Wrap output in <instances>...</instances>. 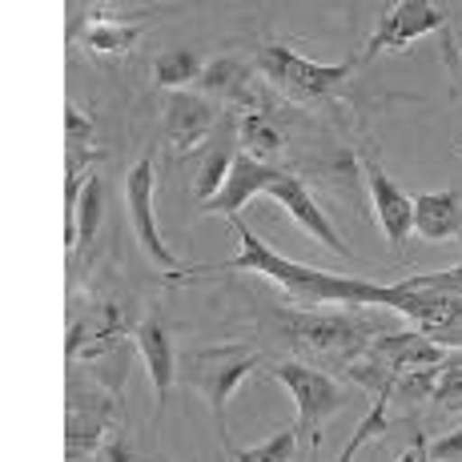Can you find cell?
Listing matches in <instances>:
<instances>
[{
	"label": "cell",
	"mask_w": 462,
	"mask_h": 462,
	"mask_svg": "<svg viewBox=\"0 0 462 462\" xmlns=\"http://www.w3.org/2000/svg\"><path fill=\"white\" fill-rule=\"evenodd\" d=\"M234 221V234L242 237V254L229 257V262L217 265H198V270H177L169 273V282H189L201 278V273H262V278L278 282L290 298L298 301H354V306H390L394 301V286H378V282L366 278H342V273H326L318 265H298L290 257H282L278 250L262 242L242 217H229Z\"/></svg>",
	"instance_id": "cell-1"
},
{
	"label": "cell",
	"mask_w": 462,
	"mask_h": 462,
	"mask_svg": "<svg viewBox=\"0 0 462 462\" xmlns=\"http://www.w3.org/2000/svg\"><path fill=\"white\" fill-rule=\"evenodd\" d=\"M282 334L310 358L350 366L354 358H362L370 350V342L378 334H386V326L342 314H282Z\"/></svg>",
	"instance_id": "cell-2"
},
{
	"label": "cell",
	"mask_w": 462,
	"mask_h": 462,
	"mask_svg": "<svg viewBox=\"0 0 462 462\" xmlns=\"http://www.w3.org/2000/svg\"><path fill=\"white\" fill-rule=\"evenodd\" d=\"M257 366H262V358H257L254 350H245V346H209V350H193L189 358H185V378L206 394V402H209L221 430H226V411H229L234 390L242 386Z\"/></svg>",
	"instance_id": "cell-3"
},
{
	"label": "cell",
	"mask_w": 462,
	"mask_h": 462,
	"mask_svg": "<svg viewBox=\"0 0 462 462\" xmlns=\"http://www.w3.org/2000/svg\"><path fill=\"white\" fill-rule=\"evenodd\" d=\"M270 374L278 378L290 394H294V402H298V434H306V439L318 447L326 419H334V414L346 406L342 386H337L326 370L310 366V362H282V366H270Z\"/></svg>",
	"instance_id": "cell-4"
},
{
	"label": "cell",
	"mask_w": 462,
	"mask_h": 462,
	"mask_svg": "<svg viewBox=\"0 0 462 462\" xmlns=\"http://www.w3.org/2000/svg\"><path fill=\"white\" fill-rule=\"evenodd\" d=\"M257 69H262V73L270 77L273 85L286 88V93L301 97V101H310V97L334 93V88L354 73V60L318 65V60H310V57H301V52H294L290 44L270 41V44H262V52H257Z\"/></svg>",
	"instance_id": "cell-5"
},
{
	"label": "cell",
	"mask_w": 462,
	"mask_h": 462,
	"mask_svg": "<svg viewBox=\"0 0 462 462\" xmlns=\"http://www.w3.org/2000/svg\"><path fill=\"white\" fill-rule=\"evenodd\" d=\"M113 414H117V402H113V390H85L73 382L69 390V419H65V458L69 462H81L97 450L109 447V426Z\"/></svg>",
	"instance_id": "cell-6"
},
{
	"label": "cell",
	"mask_w": 462,
	"mask_h": 462,
	"mask_svg": "<svg viewBox=\"0 0 462 462\" xmlns=\"http://www.w3.org/2000/svg\"><path fill=\"white\" fill-rule=\"evenodd\" d=\"M390 310L406 314L414 322V330H422L430 342L458 346L462 350V298L394 286V301H390Z\"/></svg>",
	"instance_id": "cell-7"
},
{
	"label": "cell",
	"mask_w": 462,
	"mask_h": 462,
	"mask_svg": "<svg viewBox=\"0 0 462 462\" xmlns=\"http://www.w3.org/2000/svg\"><path fill=\"white\" fill-rule=\"evenodd\" d=\"M447 24V13L439 5H426V0H402V5H386L382 8V21L370 37L362 60H374L378 52L390 49H406L411 41L426 37V32H439Z\"/></svg>",
	"instance_id": "cell-8"
},
{
	"label": "cell",
	"mask_w": 462,
	"mask_h": 462,
	"mask_svg": "<svg viewBox=\"0 0 462 462\" xmlns=\"http://www.w3.org/2000/svg\"><path fill=\"white\" fill-rule=\"evenodd\" d=\"M370 358H378L386 366L390 378H406V374H422V370H439L450 358V346L430 342L422 330H386L370 342Z\"/></svg>",
	"instance_id": "cell-9"
},
{
	"label": "cell",
	"mask_w": 462,
	"mask_h": 462,
	"mask_svg": "<svg viewBox=\"0 0 462 462\" xmlns=\"http://www.w3.org/2000/svg\"><path fill=\"white\" fill-rule=\"evenodd\" d=\"M125 201H129V213H133V229H137V242L141 250L153 257L162 270L177 273L181 262L173 257V250L162 242V229H157V217H153V162H137L129 169V181H125Z\"/></svg>",
	"instance_id": "cell-10"
},
{
	"label": "cell",
	"mask_w": 462,
	"mask_h": 462,
	"mask_svg": "<svg viewBox=\"0 0 462 462\" xmlns=\"http://www.w3.org/2000/svg\"><path fill=\"white\" fill-rule=\"evenodd\" d=\"M358 169L366 173L370 198H374V209H378V221H382V234H386V242L402 254L406 237H411V229H414V198H406L366 153L358 157Z\"/></svg>",
	"instance_id": "cell-11"
},
{
	"label": "cell",
	"mask_w": 462,
	"mask_h": 462,
	"mask_svg": "<svg viewBox=\"0 0 462 462\" xmlns=\"http://www.w3.org/2000/svg\"><path fill=\"white\" fill-rule=\"evenodd\" d=\"M213 121H217V105H213L206 93H189V88L173 93L165 105L169 149H173L177 157H185L189 149L201 145V137L213 129Z\"/></svg>",
	"instance_id": "cell-12"
},
{
	"label": "cell",
	"mask_w": 462,
	"mask_h": 462,
	"mask_svg": "<svg viewBox=\"0 0 462 462\" xmlns=\"http://www.w3.org/2000/svg\"><path fill=\"white\" fill-rule=\"evenodd\" d=\"M282 169L265 165V162H254L245 153H234V165H229V177L221 185V193L213 201H206V213H221V217H237L257 193H270V185L278 181Z\"/></svg>",
	"instance_id": "cell-13"
},
{
	"label": "cell",
	"mask_w": 462,
	"mask_h": 462,
	"mask_svg": "<svg viewBox=\"0 0 462 462\" xmlns=\"http://www.w3.org/2000/svg\"><path fill=\"white\" fill-rule=\"evenodd\" d=\"M270 193L278 198V206H286V213L298 221L301 229H306L314 242H322L326 250H334V254H342V257H350V245L337 237V229L326 221V213L322 206H314V198H310V189L298 181V177H290V173H278V181L270 185Z\"/></svg>",
	"instance_id": "cell-14"
},
{
	"label": "cell",
	"mask_w": 462,
	"mask_h": 462,
	"mask_svg": "<svg viewBox=\"0 0 462 462\" xmlns=\"http://www.w3.org/2000/svg\"><path fill=\"white\" fill-rule=\"evenodd\" d=\"M201 88H206L209 97H221V101L237 105V109H250V113L265 109L254 69L245 65V60H237V57H217V60H209L206 73H201Z\"/></svg>",
	"instance_id": "cell-15"
},
{
	"label": "cell",
	"mask_w": 462,
	"mask_h": 462,
	"mask_svg": "<svg viewBox=\"0 0 462 462\" xmlns=\"http://www.w3.org/2000/svg\"><path fill=\"white\" fill-rule=\"evenodd\" d=\"M121 342V314L113 301H105V306H93L85 318H77L73 326H69V362L73 358H101L105 350H113V346Z\"/></svg>",
	"instance_id": "cell-16"
},
{
	"label": "cell",
	"mask_w": 462,
	"mask_h": 462,
	"mask_svg": "<svg viewBox=\"0 0 462 462\" xmlns=\"http://www.w3.org/2000/svg\"><path fill=\"white\" fill-rule=\"evenodd\" d=\"M137 346H141V358H145V370L153 378V390H157V414L165 411L169 402V390H173V337H169L162 318H145L137 326Z\"/></svg>",
	"instance_id": "cell-17"
},
{
	"label": "cell",
	"mask_w": 462,
	"mask_h": 462,
	"mask_svg": "<svg viewBox=\"0 0 462 462\" xmlns=\"http://www.w3.org/2000/svg\"><path fill=\"white\" fill-rule=\"evenodd\" d=\"M414 229H419L426 242H450L462 229V198L455 189L414 198Z\"/></svg>",
	"instance_id": "cell-18"
},
{
	"label": "cell",
	"mask_w": 462,
	"mask_h": 462,
	"mask_svg": "<svg viewBox=\"0 0 462 462\" xmlns=\"http://www.w3.org/2000/svg\"><path fill=\"white\" fill-rule=\"evenodd\" d=\"M237 137H242V153L254 157V162H270V157H278L286 149V133L270 117V109L242 113L237 117Z\"/></svg>",
	"instance_id": "cell-19"
},
{
	"label": "cell",
	"mask_w": 462,
	"mask_h": 462,
	"mask_svg": "<svg viewBox=\"0 0 462 462\" xmlns=\"http://www.w3.org/2000/svg\"><path fill=\"white\" fill-rule=\"evenodd\" d=\"M201 73H206V60H201V52H193V49H169L153 60V81L162 88H173V93H181L185 85L201 81Z\"/></svg>",
	"instance_id": "cell-20"
},
{
	"label": "cell",
	"mask_w": 462,
	"mask_h": 462,
	"mask_svg": "<svg viewBox=\"0 0 462 462\" xmlns=\"http://www.w3.org/2000/svg\"><path fill=\"white\" fill-rule=\"evenodd\" d=\"M145 32V21H97L85 29V44L93 52H125Z\"/></svg>",
	"instance_id": "cell-21"
},
{
	"label": "cell",
	"mask_w": 462,
	"mask_h": 462,
	"mask_svg": "<svg viewBox=\"0 0 462 462\" xmlns=\"http://www.w3.org/2000/svg\"><path fill=\"white\" fill-rule=\"evenodd\" d=\"M430 402L462 411V354H450L439 370H430Z\"/></svg>",
	"instance_id": "cell-22"
},
{
	"label": "cell",
	"mask_w": 462,
	"mask_h": 462,
	"mask_svg": "<svg viewBox=\"0 0 462 462\" xmlns=\"http://www.w3.org/2000/svg\"><path fill=\"white\" fill-rule=\"evenodd\" d=\"M101 217H105V181L97 173H88L85 193H81V201H77V237H81V245L93 242Z\"/></svg>",
	"instance_id": "cell-23"
},
{
	"label": "cell",
	"mask_w": 462,
	"mask_h": 462,
	"mask_svg": "<svg viewBox=\"0 0 462 462\" xmlns=\"http://www.w3.org/2000/svg\"><path fill=\"white\" fill-rule=\"evenodd\" d=\"M386 426H390V390H386V394H378V398H374L370 414L362 419L358 430H354V439L342 447V455H337V462H354V455H358V450L366 447L370 439H378V434L386 430Z\"/></svg>",
	"instance_id": "cell-24"
},
{
	"label": "cell",
	"mask_w": 462,
	"mask_h": 462,
	"mask_svg": "<svg viewBox=\"0 0 462 462\" xmlns=\"http://www.w3.org/2000/svg\"><path fill=\"white\" fill-rule=\"evenodd\" d=\"M294 450H298V426H290V430L273 434L270 442H257V447L237 450L234 462H294Z\"/></svg>",
	"instance_id": "cell-25"
},
{
	"label": "cell",
	"mask_w": 462,
	"mask_h": 462,
	"mask_svg": "<svg viewBox=\"0 0 462 462\" xmlns=\"http://www.w3.org/2000/svg\"><path fill=\"white\" fill-rule=\"evenodd\" d=\"M398 286H406V290H426V294H450V298H462V262L455 265V270L414 273V278H402Z\"/></svg>",
	"instance_id": "cell-26"
},
{
	"label": "cell",
	"mask_w": 462,
	"mask_h": 462,
	"mask_svg": "<svg viewBox=\"0 0 462 462\" xmlns=\"http://www.w3.org/2000/svg\"><path fill=\"white\" fill-rule=\"evenodd\" d=\"M229 165H234V153L229 149H217V153L206 162V169H201V177H198V198H201V206L206 201H213L221 193V185H226V177H229Z\"/></svg>",
	"instance_id": "cell-27"
},
{
	"label": "cell",
	"mask_w": 462,
	"mask_h": 462,
	"mask_svg": "<svg viewBox=\"0 0 462 462\" xmlns=\"http://www.w3.org/2000/svg\"><path fill=\"white\" fill-rule=\"evenodd\" d=\"M65 137H69V153H85V149L93 145V121H88L77 105L65 109Z\"/></svg>",
	"instance_id": "cell-28"
},
{
	"label": "cell",
	"mask_w": 462,
	"mask_h": 462,
	"mask_svg": "<svg viewBox=\"0 0 462 462\" xmlns=\"http://www.w3.org/2000/svg\"><path fill=\"white\" fill-rule=\"evenodd\" d=\"M426 458L430 462H462V426L450 434H442V439H434L430 447H426Z\"/></svg>",
	"instance_id": "cell-29"
},
{
	"label": "cell",
	"mask_w": 462,
	"mask_h": 462,
	"mask_svg": "<svg viewBox=\"0 0 462 462\" xmlns=\"http://www.w3.org/2000/svg\"><path fill=\"white\" fill-rule=\"evenodd\" d=\"M105 462H145V458L133 455L125 442H109V447H105Z\"/></svg>",
	"instance_id": "cell-30"
},
{
	"label": "cell",
	"mask_w": 462,
	"mask_h": 462,
	"mask_svg": "<svg viewBox=\"0 0 462 462\" xmlns=\"http://www.w3.org/2000/svg\"><path fill=\"white\" fill-rule=\"evenodd\" d=\"M398 462H422V450H419V439H414V450H411V455H402V458H398Z\"/></svg>",
	"instance_id": "cell-31"
},
{
	"label": "cell",
	"mask_w": 462,
	"mask_h": 462,
	"mask_svg": "<svg viewBox=\"0 0 462 462\" xmlns=\"http://www.w3.org/2000/svg\"><path fill=\"white\" fill-rule=\"evenodd\" d=\"M458 73H462V57H458Z\"/></svg>",
	"instance_id": "cell-32"
}]
</instances>
